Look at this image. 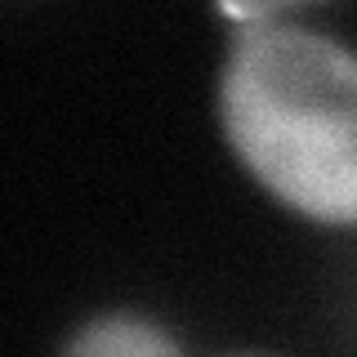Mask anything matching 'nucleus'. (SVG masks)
Instances as JSON below:
<instances>
[{"instance_id": "nucleus-1", "label": "nucleus", "mask_w": 357, "mask_h": 357, "mask_svg": "<svg viewBox=\"0 0 357 357\" xmlns=\"http://www.w3.org/2000/svg\"><path fill=\"white\" fill-rule=\"evenodd\" d=\"M219 121L245 174L286 210L357 228V54L268 14L241 27L219 76Z\"/></svg>"}, {"instance_id": "nucleus-2", "label": "nucleus", "mask_w": 357, "mask_h": 357, "mask_svg": "<svg viewBox=\"0 0 357 357\" xmlns=\"http://www.w3.org/2000/svg\"><path fill=\"white\" fill-rule=\"evenodd\" d=\"M63 357H183V349L165 326L139 312H103L67 340Z\"/></svg>"}]
</instances>
